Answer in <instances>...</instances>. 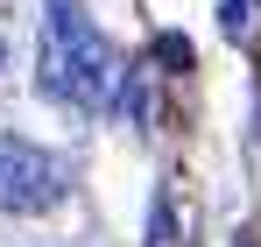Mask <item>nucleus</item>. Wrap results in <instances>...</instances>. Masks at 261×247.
Segmentation results:
<instances>
[{"instance_id": "4", "label": "nucleus", "mask_w": 261, "mask_h": 247, "mask_svg": "<svg viewBox=\"0 0 261 247\" xmlns=\"http://www.w3.org/2000/svg\"><path fill=\"white\" fill-rule=\"evenodd\" d=\"M233 247H254V240H233Z\"/></svg>"}, {"instance_id": "2", "label": "nucleus", "mask_w": 261, "mask_h": 247, "mask_svg": "<svg viewBox=\"0 0 261 247\" xmlns=\"http://www.w3.org/2000/svg\"><path fill=\"white\" fill-rule=\"evenodd\" d=\"M64 163L36 149V141H21V134H0V212H14V219H29V212H57L64 205Z\"/></svg>"}, {"instance_id": "3", "label": "nucleus", "mask_w": 261, "mask_h": 247, "mask_svg": "<svg viewBox=\"0 0 261 247\" xmlns=\"http://www.w3.org/2000/svg\"><path fill=\"white\" fill-rule=\"evenodd\" d=\"M155 57H163L170 71H191V42L184 36H155Z\"/></svg>"}, {"instance_id": "1", "label": "nucleus", "mask_w": 261, "mask_h": 247, "mask_svg": "<svg viewBox=\"0 0 261 247\" xmlns=\"http://www.w3.org/2000/svg\"><path fill=\"white\" fill-rule=\"evenodd\" d=\"M36 85H43L57 106H78V113L113 106V92H120V57H113V42L92 29V14L78 0H49L43 42H36Z\"/></svg>"}]
</instances>
